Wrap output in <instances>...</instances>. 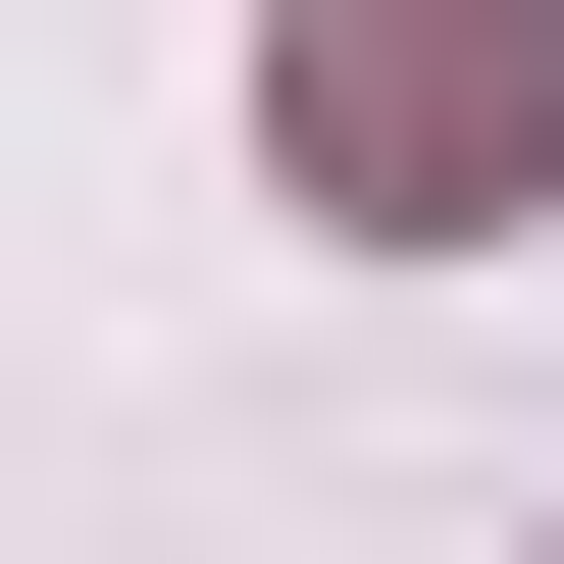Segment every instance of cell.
<instances>
[{
    "instance_id": "1",
    "label": "cell",
    "mask_w": 564,
    "mask_h": 564,
    "mask_svg": "<svg viewBox=\"0 0 564 564\" xmlns=\"http://www.w3.org/2000/svg\"><path fill=\"white\" fill-rule=\"evenodd\" d=\"M308 206H564V0H308Z\"/></svg>"
}]
</instances>
